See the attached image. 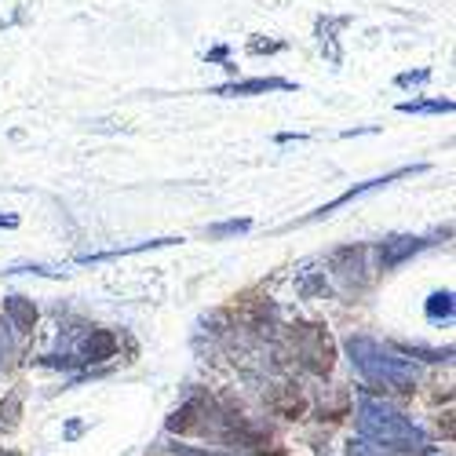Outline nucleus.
<instances>
[{"instance_id":"obj_14","label":"nucleus","mask_w":456,"mask_h":456,"mask_svg":"<svg viewBox=\"0 0 456 456\" xmlns=\"http://www.w3.org/2000/svg\"><path fill=\"white\" fill-rule=\"evenodd\" d=\"M252 231V219H226V223H216L205 231L208 241H226V238H238V234H248Z\"/></svg>"},{"instance_id":"obj_24","label":"nucleus","mask_w":456,"mask_h":456,"mask_svg":"<svg viewBox=\"0 0 456 456\" xmlns=\"http://www.w3.org/2000/svg\"><path fill=\"white\" fill-rule=\"evenodd\" d=\"M85 435V424L81 420H73V424H66V431H62V438L66 442H73V438H81Z\"/></svg>"},{"instance_id":"obj_26","label":"nucleus","mask_w":456,"mask_h":456,"mask_svg":"<svg viewBox=\"0 0 456 456\" xmlns=\"http://www.w3.org/2000/svg\"><path fill=\"white\" fill-rule=\"evenodd\" d=\"M0 226H8V231H15V226H19V216H0Z\"/></svg>"},{"instance_id":"obj_10","label":"nucleus","mask_w":456,"mask_h":456,"mask_svg":"<svg viewBox=\"0 0 456 456\" xmlns=\"http://www.w3.org/2000/svg\"><path fill=\"white\" fill-rule=\"evenodd\" d=\"M351 19L347 15H336V19H318V41H322V52H325V59L332 62V66H339L344 62V52H339V29H344Z\"/></svg>"},{"instance_id":"obj_9","label":"nucleus","mask_w":456,"mask_h":456,"mask_svg":"<svg viewBox=\"0 0 456 456\" xmlns=\"http://www.w3.org/2000/svg\"><path fill=\"white\" fill-rule=\"evenodd\" d=\"M118 354V332L110 329H92L85 339H81V365H99V362H110Z\"/></svg>"},{"instance_id":"obj_27","label":"nucleus","mask_w":456,"mask_h":456,"mask_svg":"<svg viewBox=\"0 0 456 456\" xmlns=\"http://www.w3.org/2000/svg\"><path fill=\"white\" fill-rule=\"evenodd\" d=\"M424 456H442V452H435V449H428V452H424Z\"/></svg>"},{"instance_id":"obj_8","label":"nucleus","mask_w":456,"mask_h":456,"mask_svg":"<svg viewBox=\"0 0 456 456\" xmlns=\"http://www.w3.org/2000/svg\"><path fill=\"white\" fill-rule=\"evenodd\" d=\"M428 245H431L428 238H387L384 245L376 248V256H379V271H395V267H402L409 256L424 252Z\"/></svg>"},{"instance_id":"obj_2","label":"nucleus","mask_w":456,"mask_h":456,"mask_svg":"<svg viewBox=\"0 0 456 456\" xmlns=\"http://www.w3.org/2000/svg\"><path fill=\"white\" fill-rule=\"evenodd\" d=\"M347 354L369 384L384 387V391L409 395V391H416V384H420V372H416V365L409 358H402L395 347L376 344V339H369V336H351Z\"/></svg>"},{"instance_id":"obj_16","label":"nucleus","mask_w":456,"mask_h":456,"mask_svg":"<svg viewBox=\"0 0 456 456\" xmlns=\"http://www.w3.org/2000/svg\"><path fill=\"white\" fill-rule=\"evenodd\" d=\"M428 318L431 322H449L452 318V292L445 289V292H435L431 299H428Z\"/></svg>"},{"instance_id":"obj_11","label":"nucleus","mask_w":456,"mask_h":456,"mask_svg":"<svg viewBox=\"0 0 456 456\" xmlns=\"http://www.w3.org/2000/svg\"><path fill=\"white\" fill-rule=\"evenodd\" d=\"M4 318L15 332H33L37 325V307H33V299L26 296H4Z\"/></svg>"},{"instance_id":"obj_3","label":"nucleus","mask_w":456,"mask_h":456,"mask_svg":"<svg viewBox=\"0 0 456 456\" xmlns=\"http://www.w3.org/2000/svg\"><path fill=\"white\" fill-rule=\"evenodd\" d=\"M292 347L299 354V365L307 372H314V376H329L332 372L336 347H332V336L325 332V325H314V322L292 325Z\"/></svg>"},{"instance_id":"obj_22","label":"nucleus","mask_w":456,"mask_h":456,"mask_svg":"<svg viewBox=\"0 0 456 456\" xmlns=\"http://www.w3.org/2000/svg\"><path fill=\"white\" fill-rule=\"evenodd\" d=\"M278 52H285V41H263V37L248 41V55H278Z\"/></svg>"},{"instance_id":"obj_20","label":"nucleus","mask_w":456,"mask_h":456,"mask_svg":"<svg viewBox=\"0 0 456 456\" xmlns=\"http://www.w3.org/2000/svg\"><path fill=\"white\" fill-rule=\"evenodd\" d=\"M347 456H391V452L379 449V445H372L369 438H351V442H347Z\"/></svg>"},{"instance_id":"obj_21","label":"nucleus","mask_w":456,"mask_h":456,"mask_svg":"<svg viewBox=\"0 0 456 456\" xmlns=\"http://www.w3.org/2000/svg\"><path fill=\"white\" fill-rule=\"evenodd\" d=\"M8 329H12V325L0 322V372L12 365V354H15V344H12V332H8Z\"/></svg>"},{"instance_id":"obj_23","label":"nucleus","mask_w":456,"mask_h":456,"mask_svg":"<svg viewBox=\"0 0 456 456\" xmlns=\"http://www.w3.org/2000/svg\"><path fill=\"white\" fill-rule=\"evenodd\" d=\"M299 292L303 296H314V292H329V285H325V278H303L299 281Z\"/></svg>"},{"instance_id":"obj_12","label":"nucleus","mask_w":456,"mask_h":456,"mask_svg":"<svg viewBox=\"0 0 456 456\" xmlns=\"http://www.w3.org/2000/svg\"><path fill=\"white\" fill-rule=\"evenodd\" d=\"M183 238H154V241H139V245H128V248H110V252H88L81 256L77 263H110V259H121V256H139V252H150V248H165V245H179Z\"/></svg>"},{"instance_id":"obj_1","label":"nucleus","mask_w":456,"mask_h":456,"mask_svg":"<svg viewBox=\"0 0 456 456\" xmlns=\"http://www.w3.org/2000/svg\"><path fill=\"white\" fill-rule=\"evenodd\" d=\"M358 431L372 445L387 449V452H398V456H424L431 449L428 435L416 428L402 409L387 405L384 398H372V395L358 398Z\"/></svg>"},{"instance_id":"obj_17","label":"nucleus","mask_w":456,"mask_h":456,"mask_svg":"<svg viewBox=\"0 0 456 456\" xmlns=\"http://www.w3.org/2000/svg\"><path fill=\"white\" fill-rule=\"evenodd\" d=\"M274 409H278L281 416H289V420H296V416H303V409H307V402H303V395H296V391L289 387V395H281V398L274 402Z\"/></svg>"},{"instance_id":"obj_6","label":"nucleus","mask_w":456,"mask_h":456,"mask_svg":"<svg viewBox=\"0 0 456 456\" xmlns=\"http://www.w3.org/2000/svg\"><path fill=\"white\" fill-rule=\"evenodd\" d=\"M365 256H369V248L365 245H347V248H339V252H332V271L344 278L347 285H354V289H362L369 278H365Z\"/></svg>"},{"instance_id":"obj_19","label":"nucleus","mask_w":456,"mask_h":456,"mask_svg":"<svg viewBox=\"0 0 456 456\" xmlns=\"http://www.w3.org/2000/svg\"><path fill=\"white\" fill-rule=\"evenodd\" d=\"M428 81H431V69H428V66H420V69H405V73H398V77H395L398 88H420V85H428Z\"/></svg>"},{"instance_id":"obj_13","label":"nucleus","mask_w":456,"mask_h":456,"mask_svg":"<svg viewBox=\"0 0 456 456\" xmlns=\"http://www.w3.org/2000/svg\"><path fill=\"white\" fill-rule=\"evenodd\" d=\"M456 102L452 99H412V102H398V113H452Z\"/></svg>"},{"instance_id":"obj_15","label":"nucleus","mask_w":456,"mask_h":456,"mask_svg":"<svg viewBox=\"0 0 456 456\" xmlns=\"http://www.w3.org/2000/svg\"><path fill=\"white\" fill-rule=\"evenodd\" d=\"M19 416H22V395L19 391H12L4 402H0V431H15L19 428Z\"/></svg>"},{"instance_id":"obj_7","label":"nucleus","mask_w":456,"mask_h":456,"mask_svg":"<svg viewBox=\"0 0 456 456\" xmlns=\"http://www.w3.org/2000/svg\"><path fill=\"white\" fill-rule=\"evenodd\" d=\"M267 92H296V85L285 81V77H252V81H231V85L212 88V95H223V99H238V95H267Z\"/></svg>"},{"instance_id":"obj_5","label":"nucleus","mask_w":456,"mask_h":456,"mask_svg":"<svg viewBox=\"0 0 456 456\" xmlns=\"http://www.w3.org/2000/svg\"><path fill=\"white\" fill-rule=\"evenodd\" d=\"M208 409H212V402L208 398H201V395H194V398H186L172 416H168V435H190V431H205L208 428Z\"/></svg>"},{"instance_id":"obj_4","label":"nucleus","mask_w":456,"mask_h":456,"mask_svg":"<svg viewBox=\"0 0 456 456\" xmlns=\"http://www.w3.org/2000/svg\"><path fill=\"white\" fill-rule=\"evenodd\" d=\"M420 172H428V165H409V168H395V172H387V175H376V179H365V183H358V186H351V190H344L336 201H329V205H322L318 212H311L303 223H314V219H325V216H332L339 205H347V201H354V198H362V194H369V190H379V186H387V183H395V179H405V175H420Z\"/></svg>"},{"instance_id":"obj_18","label":"nucleus","mask_w":456,"mask_h":456,"mask_svg":"<svg viewBox=\"0 0 456 456\" xmlns=\"http://www.w3.org/2000/svg\"><path fill=\"white\" fill-rule=\"evenodd\" d=\"M395 351H398V354H420L424 362H449V358H452V347H445V351H428V347H420V344H398Z\"/></svg>"},{"instance_id":"obj_25","label":"nucleus","mask_w":456,"mask_h":456,"mask_svg":"<svg viewBox=\"0 0 456 456\" xmlns=\"http://www.w3.org/2000/svg\"><path fill=\"white\" fill-rule=\"evenodd\" d=\"M226 55H231V48H226V45H219V48H212L205 59H208V62H226Z\"/></svg>"}]
</instances>
